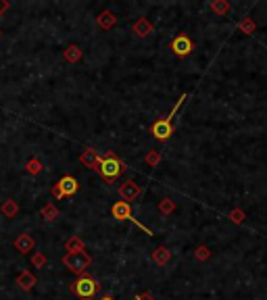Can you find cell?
<instances>
[{"label":"cell","instance_id":"cell-1","mask_svg":"<svg viewBox=\"0 0 267 300\" xmlns=\"http://www.w3.org/2000/svg\"><path fill=\"white\" fill-rule=\"evenodd\" d=\"M186 100H188V94H182L180 98H177L175 106L171 108V113H169V115H165L163 119H159V121H155V123L151 125V134H153V138H155V140H159V142H165V140H169V138L173 136V132H175L173 117H175L177 113H180V108L184 106Z\"/></svg>","mask_w":267,"mask_h":300},{"label":"cell","instance_id":"cell-2","mask_svg":"<svg viewBox=\"0 0 267 300\" xmlns=\"http://www.w3.org/2000/svg\"><path fill=\"white\" fill-rule=\"evenodd\" d=\"M125 169H127L125 163L113 152V150H107V152L101 154V165H98V171H101V175L105 177L107 184L117 182V177H119Z\"/></svg>","mask_w":267,"mask_h":300},{"label":"cell","instance_id":"cell-3","mask_svg":"<svg viewBox=\"0 0 267 300\" xmlns=\"http://www.w3.org/2000/svg\"><path fill=\"white\" fill-rule=\"evenodd\" d=\"M69 290H71V294L77 296L80 300H92L94 296H98L103 292V284L98 282V279H94L92 275H80L75 279V282L69 284Z\"/></svg>","mask_w":267,"mask_h":300},{"label":"cell","instance_id":"cell-4","mask_svg":"<svg viewBox=\"0 0 267 300\" xmlns=\"http://www.w3.org/2000/svg\"><path fill=\"white\" fill-rule=\"evenodd\" d=\"M63 265L75 275H84L86 269L92 265V254L88 250H80V252H67L63 256Z\"/></svg>","mask_w":267,"mask_h":300},{"label":"cell","instance_id":"cell-5","mask_svg":"<svg viewBox=\"0 0 267 300\" xmlns=\"http://www.w3.org/2000/svg\"><path fill=\"white\" fill-rule=\"evenodd\" d=\"M111 215H113V219H117V221H132V223H136L138 227H140V229H142L144 234H148V236H155L151 227H146V225H144L142 221H138V219L134 217L132 204L123 202V200H117V202H115V204L111 206Z\"/></svg>","mask_w":267,"mask_h":300},{"label":"cell","instance_id":"cell-6","mask_svg":"<svg viewBox=\"0 0 267 300\" xmlns=\"http://www.w3.org/2000/svg\"><path fill=\"white\" fill-rule=\"evenodd\" d=\"M77 192H80V184H77V179L73 175H65L61 177L58 182L51 188V194L56 198V200H61L65 196H75Z\"/></svg>","mask_w":267,"mask_h":300},{"label":"cell","instance_id":"cell-7","mask_svg":"<svg viewBox=\"0 0 267 300\" xmlns=\"http://www.w3.org/2000/svg\"><path fill=\"white\" fill-rule=\"evenodd\" d=\"M117 194H119V198L123 200V202H134V200H138L142 196V188L138 182H134V179H125L123 184H119V188H117Z\"/></svg>","mask_w":267,"mask_h":300},{"label":"cell","instance_id":"cell-8","mask_svg":"<svg viewBox=\"0 0 267 300\" xmlns=\"http://www.w3.org/2000/svg\"><path fill=\"white\" fill-rule=\"evenodd\" d=\"M194 50V42L190 40V36L188 34H177L173 40H171V52L175 54V56H180V58H184V56H188Z\"/></svg>","mask_w":267,"mask_h":300},{"label":"cell","instance_id":"cell-9","mask_svg":"<svg viewBox=\"0 0 267 300\" xmlns=\"http://www.w3.org/2000/svg\"><path fill=\"white\" fill-rule=\"evenodd\" d=\"M13 246H15V250H17L19 254L34 252V250H36V238H34L32 234L23 232V234H19V236L13 240Z\"/></svg>","mask_w":267,"mask_h":300},{"label":"cell","instance_id":"cell-10","mask_svg":"<svg viewBox=\"0 0 267 300\" xmlns=\"http://www.w3.org/2000/svg\"><path fill=\"white\" fill-rule=\"evenodd\" d=\"M15 284L19 286V290H23V292H32V290L36 288V284H38V277H36L32 271H27V269H23V271H19V273H17Z\"/></svg>","mask_w":267,"mask_h":300},{"label":"cell","instance_id":"cell-11","mask_svg":"<svg viewBox=\"0 0 267 300\" xmlns=\"http://www.w3.org/2000/svg\"><path fill=\"white\" fill-rule=\"evenodd\" d=\"M132 34H134L136 38H151V36L155 34V25L148 21L146 17H140L138 21H134V25H132Z\"/></svg>","mask_w":267,"mask_h":300},{"label":"cell","instance_id":"cell-12","mask_svg":"<svg viewBox=\"0 0 267 300\" xmlns=\"http://www.w3.org/2000/svg\"><path fill=\"white\" fill-rule=\"evenodd\" d=\"M96 25L103 29V32H111V29L117 25V15L111 11V8H105V11L98 13L96 17Z\"/></svg>","mask_w":267,"mask_h":300},{"label":"cell","instance_id":"cell-13","mask_svg":"<svg viewBox=\"0 0 267 300\" xmlns=\"http://www.w3.org/2000/svg\"><path fill=\"white\" fill-rule=\"evenodd\" d=\"M80 163L86 169H94V171H98V165H101V154H98L94 148H86L84 152L80 154Z\"/></svg>","mask_w":267,"mask_h":300},{"label":"cell","instance_id":"cell-14","mask_svg":"<svg viewBox=\"0 0 267 300\" xmlns=\"http://www.w3.org/2000/svg\"><path fill=\"white\" fill-rule=\"evenodd\" d=\"M151 258H153L155 265L165 267V265H169V261H171V250L167 246H157V248H153Z\"/></svg>","mask_w":267,"mask_h":300},{"label":"cell","instance_id":"cell-15","mask_svg":"<svg viewBox=\"0 0 267 300\" xmlns=\"http://www.w3.org/2000/svg\"><path fill=\"white\" fill-rule=\"evenodd\" d=\"M63 58L69 63V65H77L84 58V52H82V48L77 46V44H69L65 50H63Z\"/></svg>","mask_w":267,"mask_h":300},{"label":"cell","instance_id":"cell-16","mask_svg":"<svg viewBox=\"0 0 267 300\" xmlns=\"http://www.w3.org/2000/svg\"><path fill=\"white\" fill-rule=\"evenodd\" d=\"M19 211H21V206H19V202L13 198H6V200H2V204H0V213L6 219H15L19 215Z\"/></svg>","mask_w":267,"mask_h":300},{"label":"cell","instance_id":"cell-17","mask_svg":"<svg viewBox=\"0 0 267 300\" xmlns=\"http://www.w3.org/2000/svg\"><path fill=\"white\" fill-rule=\"evenodd\" d=\"M209 11L215 13L217 17H225L227 13L232 11V4L227 0H211L209 2Z\"/></svg>","mask_w":267,"mask_h":300},{"label":"cell","instance_id":"cell-18","mask_svg":"<svg viewBox=\"0 0 267 300\" xmlns=\"http://www.w3.org/2000/svg\"><path fill=\"white\" fill-rule=\"evenodd\" d=\"M40 217L44 219V221H48V223H53V221H56L58 217H61V211L53 204V202H46L42 208H40Z\"/></svg>","mask_w":267,"mask_h":300},{"label":"cell","instance_id":"cell-19","mask_svg":"<svg viewBox=\"0 0 267 300\" xmlns=\"http://www.w3.org/2000/svg\"><path fill=\"white\" fill-rule=\"evenodd\" d=\"M175 208H177V204H175V200H171V198H161L159 202H157V211H159L163 217L173 215Z\"/></svg>","mask_w":267,"mask_h":300},{"label":"cell","instance_id":"cell-20","mask_svg":"<svg viewBox=\"0 0 267 300\" xmlns=\"http://www.w3.org/2000/svg\"><path fill=\"white\" fill-rule=\"evenodd\" d=\"M25 171L29 173V175H40L42 171H44V163L40 161L38 156H34V158H29V161H25Z\"/></svg>","mask_w":267,"mask_h":300},{"label":"cell","instance_id":"cell-21","mask_svg":"<svg viewBox=\"0 0 267 300\" xmlns=\"http://www.w3.org/2000/svg\"><path fill=\"white\" fill-rule=\"evenodd\" d=\"M65 250L67 252H80V250H86V242L80 236H71L65 242Z\"/></svg>","mask_w":267,"mask_h":300},{"label":"cell","instance_id":"cell-22","mask_svg":"<svg viewBox=\"0 0 267 300\" xmlns=\"http://www.w3.org/2000/svg\"><path fill=\"white\" fill-rule=\"evenodd\" d=\"M211 256H213V252H211V248L207 246V244H201V246H196L194 248V258L199 263H207V261H211Z\"/></svg>","mask_w":267,"mask_h":300},{"label":"cell","instance_id":"cell-23","mask_svg":"<svg viewBox=\"0 0 267 300\" xmlns=\"http://www.w3.org/2000/svg\"><path fill=\"white\" fill-rule=\"evenodd\" d=\"M238 32H240V34H244V36H253V34L257 32V23L253 21L251 17H244L242 21L238 23Z\"/></svg>","mask_w":267,"mask_h":300},{"label":"cell","instance_id":"cell-24","mask_svg":"<svg viewBox=\"0 0 267 300\" xmlns=\"http://www.w3.org/2000/svg\"><path fill=\"white\" fill-rule=\"evenodd\" d=\"M161 152H159V150H155V148H151V150H148V152L144 154V163L148 165V167H159L161 165Z\"/></svg>","mask_w":267,"mask_h":300},{"label":"cell","instance_id":"cell-25","mask_svg":"<svg viewBox=\"0 0 267 300\" xmlns=\"http://www.w3.org/2000/svg\"><path fill=\"white\" fill-rule=\"evenodd\" d=\"M227 219L234 223V225H242L244 221H246V213H244V208H240V206H236V208H232L230 213H227Z\"/></svg>","mask_w":267,"mask_h":300},{"label":"cell","instance_id":"cell-26","mask_svg":"<svg viewBox=\"0 0 267 300\" xmlns=\"http://www.w3.org/2000/svg\"><path fill=\"white\" fill-rule=\"evenodd\" d=\"M46 263H48V258H46V254L42 252V250H34V252H32V265L36 269H44Z\"/></svg>","mask_w":267,"mask_h":300},{"label":"cell","instance_id":"cell-27","mask_svg":"<svg viewBox=\"0 0 267 300\" xmlns=\"http://www.w3.org/2000/svg\"><path fill=\"white\" fill-rule=\"evenodd\" d=\"M8 8H11V2H8V0H0V17H2Z\"/></svg>","mask_w":267,"mask_h":300},{"label":"cell","instance_id":"cell-28","mask_svg":"<svg viewBox=\"0 0 267 300\" xmlns=\"http://www.w3.org/2000/svg\"><path fill=\"white\" fill-rule=\"evenodd\" d=\"M134 300H157V298H155L151 292H142V294H138Z\"/></svg>","mask_w":267,"mask_h":300},{"label":"cell","instance_id":"cell-29","mask_svg":"<svg viewBox=\"0 0 267 300\" xmlns=\"http://www.w3.org/2000/svg\"><path fill=\"white\" fill-rule=\"evenodd\" d=\"M98 300H115L111 294H105V296H101V298H98Z\"/></svg>","mask_w":267,"mask_h":300},{"label":"cell","instance_id":"cell-30","mask_svg":"<svg viewBox=\"0 0 267 300\" xmlns=\"http://www.w3.org/2000/svg\"><path fill=\"white\" fill-rule=\"evenodd\" d=\"M0 36H2V29H0Z\"/></svg>","mask_w":267,"mask_h":300}]
</instances>
